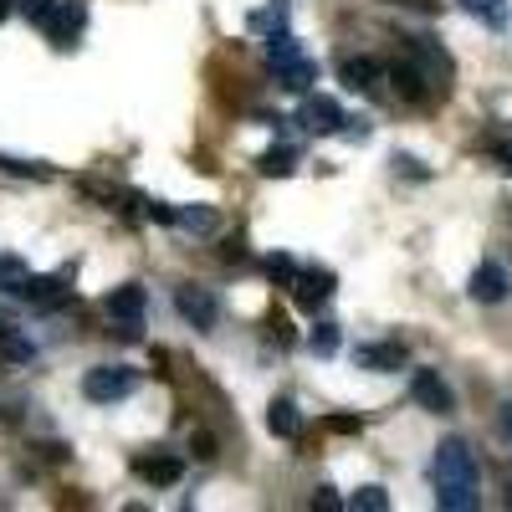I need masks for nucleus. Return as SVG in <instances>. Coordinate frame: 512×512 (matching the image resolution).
Here are the masks:
<instances>
[{
	"label": "nucleus",
	"instance_id": "nucleus-18",
	"mask_svg": "<svg viewBox=\"0 0 512 512\" xmlns=\"http://www.w3.org/2000/svg\"><path fill=\"white\" fill-rule=\"evenodd\" d=\"M292 159H297V149L277 144V149H267L262 159H256V169H262V175H292Z\"/></svg>",
	"mask_w": 512,
	"mask_h": 512
},
{
	"label": "nucleus",
	"instance_id": "nucleus-22",
	"mask_svg": "<svg viewBox=\"0 0 512 512\" xmlns=\"http://www.w3.org/2000/svg\"><path fill=\"white\" fill-rule=\"evenodd\" d=\"M26 277H31V272H26V262H16V256H0V287H11V292H16Z\"/></svg>",
	"mask_w": 512,
	"mask_h": 512
},
{
	"label": "nucleus",
	"instance_id": "nucleus-1",
	"mask_svg": "<svg viewBox=\"0 0 512 512\" xmlns=\"http://www.w3.org/2000/svg\"><path fill=\"white\" fill-rule=\"evenodd\" d=\"M139 390V374L123 369V364H98L82 374V395H88L93 405H113V400H128Z\"/></svg>",
	"mask_w": 512,
	"mask_h": 512
},
{
	"label": "nucleus",
	"instance_id": "nucleus-5",
	"mask_svg": "<svg viewBox=\"0 0 512 512\" xmlns=\"http://www.w3.org/2000/svg\"><path fill=\"white\" fill-rule=\"evenodd\" d=\"M410 395H415V405H420V410H431V415H446V410L456 405L451 384H446L436 369H415V379H410Z\"/></svg>",
	"mask_w": 512,
	"mask_h": 512
},
{
	"label": "nucleus",
	"instance_id": "nucleus-29",
	"mask_svg": "<svg viewBox=\"0 0 512 512\" xmlns=\"http://www.w3.org/2000/svg\"><path fill=\"white\" fill-rule=\"evenodd\" d=\"M313 507H328V512H333V507H338V497H333L328 487H318V497H313Z\"/></svg>",
	"mask_w": 512,
	"mask_h": 512
},
{
	"label": "nucleus",
	"instance_id": "nucleus-2",
	"mask_svg": "<svg viewBox=\"0 0 512 512\" xmlns=\"http://www.w3.org/2000/svg\"><path fill=\"white\" fill-rule=\"evenodd\" d=\"M103 308H108V318H113L118 338H128V344H134V338H139V323H144V308H149L144 287H139V282H128V287H113Z\"/></svg>",
	"mask_w": 512,
	"mask_h": 512
},
{
	"label": "nucleus",
	"instance_id": "nucleus-6",
	"mask_svg": "<svg viewBox=\"0 0 512 512\" xmlns=\"http://www.w3.org/2000/svg\"><path fill=\"white\" fill-rule=\"evenodd\" d=\"M292 297H297V308L318 313L328 297H333V272H297L292 277Z\"/></svg>",
	"mask_w": 512,
	"mask_h": 512
},
{
	"label": "nucleus",
	"instance_id": "nucleus-25",
	"mask_svg": "<svg viewBox=\"0 0 512 512\" xmlns=\"http://www.w3.org/2000/svg\"><path fill=\"white\" fill-rule=\"evenodd\" d=\"M338 349V323H318L313 328V354H333Z\"/></svg>",
	"mask_w": 512,
	"mask_h": 512
},
{
	"label": "nucleus",
	"instance_id": "nucleus-17",
	"mask_svg": "<svg viewBox=\"0 0 512 512\" xmlns=\"http://www.w3.org/2000/svg\"><path fill=\"white\" fill-rule=\"evenodd\" d=\"M267 425H272V436H297L303 431V420H297V405L292 400H272V410H267Z\"/></svg>",
	"mask_w": 512,
	"mask_h": 512
},
{
	"label": "nucleus",
	"instance_id": "nucleus-21",
	"mask_svg": "<svg viewBox=\"0 0 512 512\" xmlns=\"http://www.w3.org/2000/svg\"><path fill=\"white\" fill-rule=\"evenodd\" d=\"M21 11H26V21H31V26H52L57 0H21Z\"/></svg>",
	"mask_w": 512,
	"mask_h": 512
},
{
	"label": "nucleus",
	"instance_id": "nucleus-20",
	"mask_svg": "<svg viewBox=\"0 0 512 512\" xmlns=\"http://www.w3.org/2000/svg\"><path fill=\"white\" fill-rule=\"evenodd\" d=\"M461 6L472 11V16H482L487 26H497V31L507 26V0H461Z\"/></svg>",
	"mask_w": 512,
	"mask_h": 512
},
{
	"label": "nucleus",
	"instance_id": "nucleus-32",
	"mask_svg": "<svg viewBox=\"0 0 512 512\" xmlns=\"http://www.w3.org/2000/svg\"><path fill=\"white\" fill-rule=\"evenodd\" d=\"M507 502H512V497H507Z\"/></svg>",
	"mask_w": 512,
	"mask_h": 512
},
{
	"label": "nucleus",
	"instance_id": "nucleus-10",
	"mask_svg": "<svg viewBox=\"0 0 512 512\" xmlns=\"http://www.w3.org/2000/svg\"><path fill=\"white\" fill-rule=\"evenodd\" d=\"M466 292H472L477 303H502V297H507V272L497 262H482L472 272V287H466Z\"/></svg>",
	"mask_w": 512,
	"mask_h": 512
},
{
	"label": "nucleus",
	"instance_id": "nucleus-23",
	"mask_svg": "<svg viewBox=\"0 0 512 512\" xmlns=\"http://www.w3.org/2000/svg\"><path fill=\"white\" fill-rule=\"evenodd\" d=\"M354 507L359 512H384V507H390V497H384V487H359L354 492Z\"/></svg>",
	"mask_w": 512,
	"mask_h": 512
},
{
	"label": "nucleus",
	"instance_id": "nucleus-15",
	"mask_svg": "<svg viewBox=\"0 0 512 512\" xmlns=\"http://www.w3.org/2000/svg\"><path fill=\"white\" fill-rule=\"evenodd\" d=\"M313 77H318V67L308 62V57H287V62H277V82L287 93H308L313 88Z\"/></svg>",
	"mask_w": 512,
	"mask_h": 512
},
{
	"label": "nucleus",
	"instance_id": "nucleus-4",
	"mask_svg": "<svg viewBox=\"0 0 512 512\" xmlns=\"http://www.w3.org/2000/svg\"><path fill=\"white\" fill-rule=\"evenodd\" d=\"M410 57H415V72L431 82V93H446V82H451V57L436 47L431 36H410Z\"/></svg>",
	"mask_w": 512,
	"mask_h": 512
},
{
	"label": "nucleus",
	"instance_id": "nucleus-30",
	"mask_svg": "<svg viewBox=\"0 0 512 512\" xmlns=\"http://www.w3.org/2000/svg\"><path fill=\"white\" fill-rule=\"evenodd\" d=\"M6 11H11V0H0V21H6Z\"/></svg>",
	"mask_w": 512,
	"mask_h": 512
},
{
	"label": "nucleus",
	"instance_id": "nucleus-3",
	"mask_svg": "<svg viewBox=\"0 0 512 512\" xmlns=\"http://www.w3.org/2000/svg\"><path fill=\"white\" fill-rule=\"evenodd\" d=\"M436 487H477V461L466 441H441L436 451Z\"/></svg>",
	"mask_w": 512,
	"mask_h": 512
},
{
	"label": "nucleus",
	"instance_id": "nucleus-19",
	"mask_svg": "<svg viewBox=\"0 0 512 512\" xmlns=\"http://www.w3.org/2000/svg\"><path fill=\"white\" fill-rule=\"evenodd\" d=\"M436 502L446 512H472L477 507V487H436Z\"/></svg>",
	"mask_w": 512,
	"mask_h": 512
},
{
	"label": "nucleus",
	"instance_id": "nucleus-27",
	"mask_svg": "<svg viewBox=\"0 0 512 512\" xmlns=\"http://www.w3.org/2000/svg\"><path fill=\"white\" fill-rule=\"evenodd\" d=\"M328 431H338V436H349V431H359V420H354V415H333V420H328Z\"/></svg>",
	"mask_w": 512,
	"mask_h": 512
},
{
	"label": "nucleus",
	"instance_id": "nucleus-31",
	"mask_svg": "<svg viewBox=\"0 0 512 512\" xmlns=\"http://www.w3.org/2000/svg\"><path fill=\"white\" fill-rule=\"evenodd\" d=\"M6 328H11V323H6V313H0V333H6Z\"/></svg>",
	"mask_w": 512,
	"mask_h": 512
},
{
	"label": "nucleus",
	"instance_id": "nucleus-11",
	"mask_svg": "<svg viewBox=\"0 0 512 512\" xmlns=\"http://www.w3.org/2000/svg\"><path fill=\"white\" fill-rule=\"evenodd\" d=\"M354 364L374 369V374H390L405 364V344H364V349H354Z\"/></svg>",
	"mask_w": 512,
	"mask_h": 512
},
{
	"label": "nucleus",
	"instance_id": "nucleus-16",
	"mask_svg": "<svg viewBox=\"0 0 512 512\" xmlns=\"http://www.w3.org/2000/svg\"><path fill=\"white\" fill-rule=\"evenodd\" d=\"M344 82H349L354 93H374L379 88V62L374 57H349L344 62Z\"/></svg>",
	"mask_w": 512,
	"mask_h": 512
},
{
	"label": "nucleus",
	"instance_id": "nucleus-28",
	"mask_svg": "<svg viewBox=\"0 0 512 512\" xmlns=\"http://www.w3.org/2000/svg\"><path fill=\"white\" fill-rule=\"evenodd\" d=\"M338 134H344V139H364V134H369V123H354V118H349V128H338Z\"/></svg>",
	"mask_w": 512,
	"mask_h": 512
},
{
	"label": "nucleus",
	"instance_id": "nucleus-7",
	"mask_svg": "<svg viewBox=\"0 0 512 512\" xmlns=\"http://www.w3.org/2000/svg\"><path fill=\"white\" fill-rule=\"evenodd\" d=\"M180 313L195 323V328H216V318H221V308H216V297H210L205 287H180Z\"/></svg>",
	"mask_w": 512,
	"mask_h": 512
},
{
	"label": "nucleus",
	"instance_id": "nucleus-26",
	"mask_svg": "<svg viewBox=\"0 0 512 512\" xmlns=\"http://www.w3.org/2000/svg\"><path fill=\"white\" fill-rule=\"evenodd\" d=\"M267 272L282 277V282H292L297 277V262H292V256H267Z\"/></svg>",
	"mask_w": 512,
	"mask_h": 512
},
{
	"label": "nucleus",
	"instance_id": "nucleus-14",
	"mask_svg": "<svg viewBox=\"0 0 512 512\" xmlns=\"http://www.w3.org/2000/svg\"><path fill=\"white\" fill-rule=\"evenodd\" d=\"M62 277H26L21 287H16V297H26V303H36V308H57L62 303Z\"/></svg>",
	"mask_w": 512,
	"mask_h": 512
},
{
	"label": "nucleus",
	"instance_id": "nucleus-24",
	"mask_svg": "<svg viewBox=\"0 0 512 512\" xmlns=\"http://www.w3.org/2000/svg\"><path fill=\"white\" fill-rule=\"evenodd\" d=\"M251 26H277V31H287V0H277V6H267V11H256Z\"/></svg>",
	"mask_w": 512,
	"mask_h": 512
},
{
	"label": "nucleus",
	"instance_id": "nucleus-12",
	"mask_svg": "<svg viewBox=\"0 0 512 512\" xmlns=\"http://www.w3.org/2000/svg\"><path fill=\"white\" fill-rule=\"evenodd\" d=\"M303 123L313 128V134H338L349 118H344V108H338L333 98H308V108H303Z\"/></svg>",
	"mask_w": 512,
	"mask_h": 512
},
{
	"label": "nucleus",
	"instance_id": "nucleus-13",
	"mask_svg": "<svg viewBox=\"0 0 512 512\" xmlns=\"http://www.w3.org/2000/svg\"><path fill=\"white\" fill-rule=\"evenodd\" d=\"M175 226L190 231V236H216V231H221V216H216L210 205H180V210H175Z\"/></svg>",
	"mask_w": 512,
	"mask_h": 512
},
{
	"label": "nucleus",
	"instance_id": "nucleus-9",
	"mask_svg": "<svg viewBox=\"0 0 512 512\" xmlns=\"http://www.w3.org/2000/svg\"><path fill=\"white\" fill-rule=\"evenodd\" d=\"M82 26H88V6H82V0H57V16H52V26H47L57 47H67Z\"/></svg>",
	"mask_w": 512,
	"mask_h": 512
},
{
	"label": "nucleus",
	"instance_id": "nucleus-8",
	"mask_svg": "<svg viewBox=\"0 0 512 512\" xmlns=\"http://www.w3.org/2000/svg\"><path fill=\"white\" fill-rule=\"evenodd\" d=\"M134 472H139L144 482H154V487H175V482L185 477V461H180V456H139Z\"/></svg>",
	"mask_w": 512,
	"mask_h": 512
}]
</instances>
